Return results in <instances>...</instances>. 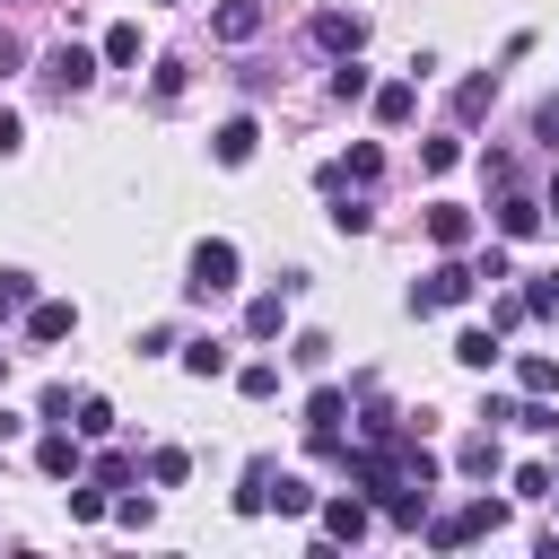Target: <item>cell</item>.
Returning a JSON list of instances; mask_svg holds the SVG:
<instances>
[{
  "label": "cell",
  "instance_id": "obj_1",
  "mask_svg": "<svg viewBox=\"0 0 559 559\" xmlns=\"http://www.w3.org/2000/svg\"><path fill=\"white\" fill-rule=\"evenodd\" d=\"M472 288H480V271H472V262H454V253H445V262H437V271H428V280H419V288H411V314H445V306H463V297H472Z\"/></svg>",
  "mask_w": 559,
  "mask_h": 559
},
{
  "label": "cell",
  "instance_id": "obj_2",
  "mask_svg": "<svg viewBox=\"0 0 559 559\" xmlns=\"http://www.w3.org/2000/svg\"><path fill=\"white\" fill-rule=\"evenodd\" d=\"M507 524V507L498 498H472V507H454V515H428V542L437 550H463V542H480V533H498Z\"/></svg>",
  "mask_w": 559,
  "mask_h": 559
},
{
  "label": "cell",
  "instance_id": "obj_3",
  "mask_svg": "<svg viewBox=\"0 0 559 559\" xmlns=\"http://www.w3.org/2000/svg\"><path fill=\"white\" fill-rule=\"evenodd\" d=\"M236 271H245V262H236V245H227V236H210V245H192V280H183V288H192V297H227V288H236Z\"/></svg>",
  "mask_w": 559,
  "mask_h": 559
},
{
  "label": "cell",
  "instance_id": "obj_4",
  "mask_svg": "<svg viewBox=\"0 0 559 559\" xmlns=\"http://www.w3.org/2000/svg\"><path fill=\"white\" fill-rule=\"evenodd\" d=\"M96 61H105V52H87V44H52V52H44V79H52L61 96H79V87L96 79Z\"/></svg>",
  "mask_w": 559,
  "mask_h": 559
},
{
  "label": "cell",
  "instance_id": "obj_5",
  "mask_svg": "<svg viewBox=\"0 0 559 559\" xmlns=\"http://www.w3.org/2000/svg\"><path fill=\"white\" fill-rule=\"evenodd\" d=\"M306 35H314L323 52H358V44H367V17H358V9H314Z\"/></svg>",
  "mask_w": 559,
  "mask_h": 559
},
{
  "label": "cell",
  "instance_id": "obj_6",
  "mask_svg": "<svg viewBox=\"0 0 559 559\" xmlns=\"http://www.w3.org/2000/svg\"><path fill=\"white\" fill-rule=\"evenodd\" d=\"M253 148H262V122H253V114H227V122L210 131V157H218V166H245Z\"/></svg>",
  "mask_w": 559,
  "mask_h": 559
},
{
  "label": "cell",
  "instance_id": "obj_7",
  "mask_svg": "<svg viewBox=\"0 0 559 559\" xmlns=\"http://www.w3.org/2000/svg\"><path fill=\"white\" fill-rule=\"evenodd\" d=\"M70 332H79V306H61V297H35V306H26V341H35V349H52V341H70Z\"/></svg>",
  "mask_w": 559,
  "mask_h": 559
},
{
  "label": "cell",
  "instance_id": "obj_8",
  "mask_svg": "<svg viewBox=\"0 0 559 559\" xmlns=\"http://www.w3.org/2000/svg\"><path fill=\"white\" fill-rule=\"evenodd\" d=\"M35 472H44V480H79V472H87V454H79V437H70V428H52V437L35 445Z\"/></svg>",
  "mask_w": 559,
  "mask_h": 559
},
{
  "label": "cell",
  "instance_id": "obj_9",
  "mask_svg": "<svg viewBox=\"0 0 559 559\" xmlns=\"http://www.w3.org/2000/svg\"><path fill=\"white\" fill-rule=\"evenodd\" d=\"M210 35H218V44H253V35H262V0H218V9H210Z\"/></svg>",
  "mask_w": 559,
  "mask_h": 559
},
{
  "label": "cell",
  "instance_id": "obj_10",
  "mask_svg": "<svg viewBox=\"0 0 559 559\" xmlns=\"http://www.w3.org/2000/svg\"><path fill=\"white\" fill-rule=\"evenodd\" d=\"M428 245H437V253H463V245H472V210H463V201H437V210H428Z\"/></svg>",
  "mask_w": 559,
  "mask_h": 559
},
{
  "label": "cell",
  "instance_id": "obj_11",
  "mask_svg": "<svg viewBox=\"0 0 559 559\" xmlns=\"http://www.w3.org/2000/svg\"><path fill=\"white\" fill-rule=\"evenodd\" d=\"M245 332H253V341H280V332H288V280L262 288V297L245 306Z\"/></svg>",
  "mask_w": 559,
  "mask_h": 559
},
{
  "label": "cell",
  "instance_id": "obj_12",
  "mask_svg": "<svg viewBox=\"0 0 559 559\" xmlns=\"http://www.w3.org/2000/svg\"><path fill=\"white\" fill-rule=\"evenodd\" d=\"M341 419H349V393L341 384H314L306 393V437H341Z\"/></svg>",
  "mask_w": 559,
  "mask_h": 559
},
{
  "label": "cell",
  "instance_id": "obj_13",
  "mask_svg": "<svg viewBox=\"0 0 559 559\" xmlns=\"http://www.w3.org/2000/svg\"><path fill=\"white\" fill-rule=\"evenodd\" d=\"M314 515H323V542H358V533H367V515H376V507H367V498H323V507H314Z\"/></svg>",
  "mask_w": 559,
  "mask_h": 559
},
{
  "label": "cell",
  "instance_id": "obj_14",
  "mask_svg": "<svg viewBox=\"0 0 559 559\" xmlns=\"http://www.w3.org/2000/svg\"><path fill=\"white\" fill-rule=\"evenodd\" d=\"M367 105H376V122H384V131H402V122L419 114V79H393V87H376Z\"/></svg>",
  "mask_w": 559,
  "mask_h": 559
},
{
  "label": "cell",
  "instance_id": "obj_15",
  "mask_svg": "<svg viewBox=\"0 0 559 559\" xmlns=\"http://www.w3.org/2000/svg\"><path fill=\"white\" fill-rule=\"evenodd\" d=\"M542 218H550V210H542V201H524V192H507V201H498V236H507V245L542 236Z\"/></svg>",
  "mask_w": 559,
  "mask_h": 559
},
{
  "label": "cell",
  "instance_id": "obj_16",
  "mask_svg": "<svg viewBox=\"0 0 559 559\" xmlns=\"http://www.w3.org/2000/svg\"><path fill=\"white\" fill-rule=\"evenodd\" d=\"M498 358H507V349H498V332H480V323H463V332H454V367H472V376H489Z\"/></svg>",
  "mask_w": 559,
  "mask_h": 559
},
{
  "label": "cell",
  "instance_id": "obj_17",
  "mask_svg": "<svg viewBox=\"0 0 559 559\" xmlns=\"http://www.w3.org/2000/svg\"><path fill=\"white\" fill-rule=\"evenodd\" d=\"M489 105H498V70H472V79L454 87V122H480Z\"/></svg>",
  "mask_w": 559,
  "mask_h": 559
},
{
  "label": "cell",
  "instance_id": "obj_18",
  "mask_svg": "<svg viewBox=\"0 0 559 559\" xmlns=\"http://www.w3.org/2000/svg\"><path fill=\"white\" fill-rule=\"evenodd\" d=\"M498 463H507V454H498V437H463V454H454V472H463V480H498Z\"/></svg>",
  "mask_w": 559,
  "mask_h": 559
},
{
  "label": "cell",
  "instance_id": "obj_19",
  "mask_svg": "<svg viewBox=\"0 0 559 559\" xmlns=\"http://www.w3.org/2000/svg\"><path fill=\"white\" fill-rule=\"evenodd\" d=\"M271 463H245V489H236V515H271Z\"/></svg>",
  "mask_w": 559,
  "mask_h": 559
},
{
  "label": "cell",
  "instance_id": "obj_20",
  "mask_svg": "<svg viewBox=\"0 0 559 559\" xmlns=\"http://www.w3.org/2000/svg\"><path fill=\"white\" fill-rule=\"evenodd\" d=\"M332 96H341V105H367V96H376V79L358 70V52H341V70H332Z\"/></svg>",
  "mask_w": 559,
  "mask_h": 559
},
{
  "label": "cell",
  "instance_id": "obj_21",
  "mask_svg": "<svg viewBox=\"0 0 559 559\" xmlns=\"http://www.w3.org/2000/svg\"><path fill=\"white\" fill-rule=\"evenodd\" d=\"M236 393H245V402H271V393H280V367H271V358H245V367H236Z\"/></svg>",
  "mask_w": 559,
  "mask_h": 559
},
{
  "label": "cell",
  "instance_id": "obj_22",
  "mask_svg": "<svg viewBox=\"0 0 559 559\" xmlns=\"http://www.w3.org/2000/svg\"><path fill=\"white\" fill-rule=\"evenodd\" d=\"M271 507H280V515H314L323 498H314V489H306L297 472H280V480H271Z\"/></svg>",
  "mask_w": 559,
  "mask_h": 559
},
{
  "label": "cell",
  "instance_id": "obj_23",
  "mask_svg": "<svg viewBox=\"0 0 559 559\" xmlns=\"http://www.w3.org/2000/svg\"><path fill=\"white\" fill-rule=\"evenodd\" d=\"M515 384H524V393H559V358L524 349V358H515Z\"/></svg>",
  "mask_w": 559,
  "mask_h": 559
},
{
  "label": "cell",
  "instance_id": "obj_24",
  "mask_svg": "<svg viewBox=\"0 0 559 559\" xmlns=\"http://www.w3.org/2000/svg\"><path fill=\"white\" fill-rule=\"evenodd\" d=\"M35 306V271H0V323H17Z\"/></svg>",
  "mask_w": 559,
  "mask_h": 559
},
{
  "label": "cell",
  "instance_id": "obj_25",
  "mask_svg": "<svg viewBox=\"0 0 559 559\" xmlns=\"http://www.w3.org/2000/svg\"><path fill=\"white\" fill-rule=\"evenodd\" d=\"M183 367H192V376H227V341H210V332L183 341Z\"/></svg>",
  "mask_w": 559,
  "mask_h": 559
},
{
  "label": "cell",
  "instance_id": "obj_26",
  "mask_svg": "<svg viewBox=\"0 0 559 559\" xmlns=\"http://www.w3.org/2000/svg\"><path fill=\"white\" fill-rule=\"evenodd\" d=\"M183 472H192L183 445H157V454H148V480H157V489H183Z\"/></svg>",
  "mask_w": 559,
  "mask_h": 559
},
{
  "label": "cell",
  "instance_id": "obj_27",
  "mask_svg": "<svg viewBox=\"0 0 559 559\" xmlns=\"http://www.w3.org/2000/svg\"><path fill=\"white\" fill-rule=\"evenodd\" d=\"M341 175H349V183H376V175H384V148H376V140H358V148L341 157Z\"/></svg>",
  "mask_w": 559,
  "mask_h": 559
},
{
  "label": "cell",
  "instance_id": "obj_28",
  "mask_svg": "<svg viewBox=\"0 0 559 559\" xmlns=\"http://www.w3.org/2000/svg\"><path fill=\"white\" fill-rule=\"evenodd\" d=\"M96 515H114V507H105V480H96V489L70 480V524H96Z\"/></svg>",
  "mask_w": 559,
  "mask_h": 559
},
{
  "label": "cell",
  "instance_id": "obj_29",
  "mask_svg": "<svg viewBox=\"0 0 559 559\" xmlns=\"http://www.w3.org/2000/svg\"><path fill=\"white\" fill-rule=\"evenodd\" d=\"M105 61L131 70V61H140V26H105Z\"/></svg>",
  "mask_w": 559,
  "mask_h": 559
},
{
  "label": "cell",
  "instance_id": "obj_30",
  "mask_svg": "<svg viewBox=\"0 0 559 559\" xmlns=\"http://www.w3.org/2000/svg\"><path fill=\"white\" fill-rule=\"evenodd\" d=\"M70 428H79V437H114V411H105V402H96V393H87V402H79V411H70Z\"/></svg>",
  "mask_w": 559,
  "mask_h": 559
},
{
  "label": "cell",
  "instance_id": "obj_31",
  "mask_svg": "<svg viewBox=\"0 0 559 559\" xmlns=\"http://www.w3.org/2000/svg\"><path fill=\"white\" fill-rule=\"evenodd\" d=\"M454 157H463V140H454V131H445V140H419V166H428V175H445Z\"/></svg>",
  "mask_w": 559,
  "mask_h": 559
},
{
  "label": "cell",
  "instance_id": "obj_32",
  "mask_svg": "<svg viewBox=\"0 0 559 559\" xmlns=\"http://www.w3.org/2000/svg\"><path fill=\"white\" fill-rule=\"evenodd\" d=\"M288 358H297V367H323V358H332V341H323V332H297V341H288Z\"/></svg>",
  "mask_w": 559,
  "mask_h": 559
},
{
  "label": "cell",
  "instance_id": "obj_33",
  "mask_svg": "<svg viewBox=\"0 0 559 559\" xmlns=\"http://www.w3.org/2000/svg\"><path fill=\"white\" fill-rule=\"evenodd\" d=\"M550 480H559L550 463H524V472H515V498H550Z\"/></svg>",
  "mask_w": 559,
  "mask_h": 559
},
{
  "label": "cell",
  "instance_id": "obj_34",
  "mask_svg": "<svg viewBox=\"0 0 559 559\" xmlns=\"http://www.w3.org/2000/svg\"><path fill=\"white\" fill-rule=\"evenodd\" d=\"M524 306H533V314H559V271H542V280L524 288Z\"/></svg>",
  "mask_w": 559,
  "mask_h": 559
},
{
  "label": "cell",
  "instance_id": "obj_35",
  "mask_svg": "<svg viewBox=\"0 0 559 559\" xmlns=\"http://www.w3.org/2000/svg\"><path fill=\"white\" fill-rule=\"evenodd\" d=\"M367 218H376L367 201H341V210H332V227H341V236H367Z\"/></svg>",
  "mask_w": 559,
  "mask_h": 559
},
{
  "label": "cell",
  "instance_id": "obj_36",
  "mask_svg": "<svg viewBox=\"0 0 559 559\" xmlns=\"http://www.w3.org/2000/svg\"><path fill=\"white\" fill-rule=\"evenodd\" d=\"M533 140H550V148H559V96H542V105H533Z\"/></svg>",
  "mask_w": 559,
  "mask_h": 559
},
{
  "label": "cell",
  "instance_id": "obj_37",
  "mask_svg": "<svg viewBox=\"0 0 559 559\" xmlns=\"http://www.w3.org/2000/svg\"><path fill=\"white\" fill-rule=\"evenodd\" d=\"M17 140H26V122H17L9 105H0V157H17Z\"/></svg>",
  "mask_w": 559,
  "mask_h": 559
},
{
  "label": "cell",
  "instance_id": "obj_38",
  "mask_svg": "<svg viewBox=\"0 0 559 559\" xmlns=\"http://www.w3.org/2000/svg\"><path fill=\"white\" fill-rule=\"evenodd\" d=\"M17 61H26V44H17V35H0V79H9Z\"/></svg>",
  "mask_w": 559,
  "mask_h": 559
},
{
  "label": "cell",
  "instance_id": "obj_39",
  "mask_svg": "<svg viewBox=\"0 0 559 559\" xmlns=\"http://www.w3.org/2000/svg\"><path fill=\"white\" fill-rule=\"evenodd\" d=\"M542 210H559V175H550V192H542Z\"/></svg>",
  "mask_w": 559,
  "mask_h": 559
},
{
  "label": "cell",
  "instance_id": "obj_40",
  "mask_svg": "<svg viewBox=\"0 0 559 559\" xmlns=\"http://www.w3.org/2000/svg\"><path fill=\"white\" fill-rule=\"evenodd\" d=\"M0 384H9V349H0Z\"/></svg>",
  "mask_w": 559,
  "mask_h": 559
}]
</instances>
